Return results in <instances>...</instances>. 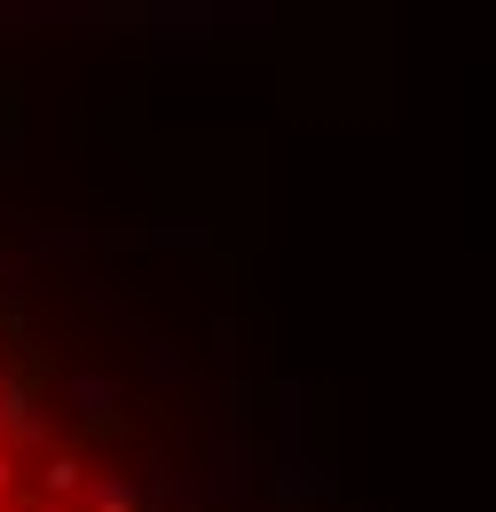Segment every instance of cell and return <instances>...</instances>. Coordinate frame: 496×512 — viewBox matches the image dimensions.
Masks as SVG:
<instances>
[{
    "label": "cell",
    "mask_w": 496,
    "mask_h": 512,
    "mask_svg": "<svg viewBox=\"0 0 496 512\" xmlns=\"http://www.w3.org/2000/svg\"><path fill=\"white\" fill-rule=\"evenodd\" d=\"M0 512H315L237 268L0 166Z\"/></svg>",
    "instance_id": "obj_1"
}]
</instances>
